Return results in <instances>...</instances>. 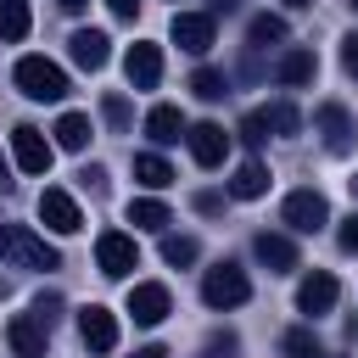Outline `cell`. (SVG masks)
Returning a JSON list of instances; mask_svg holds the SVG:
<instances>
[{"mask_svg":"<svg viewBox=\"0 0 358 358\" xmlns=\"http://www.w3.org/2000/svg\"><path fill=\"white\" fill-rule=\"evenodd\" d=\"M347 185H352V201H358V173H352V179H347Z\"/></svg>","mask_w":358,"mask_h":358,"instance_id":"obj_44","label":"cell"},{"mask_svg":"<svg viewBox=\"0 0 358 358\" xmlns=\"http://www.w3.org/2000/svg\"><path fill=\"white\" fill-rule=\"evenodd\" d=\"M352 11H358V0H352Z\"/></svg>","mask_w":358,"mask_h":358,"instance_id":"obj_47","label":"cell"},{"mask_svg":"<svg viewBox=\"0 0 358 358\" xmlns=\"http://www.w3.org/2000/svg\"><path fill=\"white\" fill-rule=\"evenodd\" d=\"M34 28V11L28 0H0V45H22Z\"/></svg>","mask_w":358,"mask_h":358,"instance_id":"obj_21","label":"cell"},{"mask_svg":"<svg viewBox=\"0 0 358 358\" xmlns=\"http://www.w3.org/2000/svg\"><path fill=\"white\" fill-rule=\"evenodd\" d=\"M106 11H112V17H123V22H129V17H134V11H140V0H106Z\"/></svg>","mask_w":358,"mask_h":358,"instance_id":"obj_38","label":"cell"},{"mask_svg":"<svg viewBox=\"0 0 358 358\" xmlns=\"http://www.w3.org/2000/svg\"><path fill=\"white\" fill-rule=\"evenodd\" d=\"M6 252H11L22 268H45V274H50V268H62V252H56L45 235L22 229V224H17V229H6Z\"/></svg>","mask_w":358,"mask_h":358,"instance_id":"obj_7","label":"cell"},{"mask_svg":"<svg viewBox=\"0 0 358 358\" xmlns=\"http://www.w3.org/2000/svg\"><path fill=\"white\" fill-rule=\"evenodd\" d=\"M201 257V246H196V235H168L162 229V263H173V268H185V263H196Z\"/></svg>","mask_w":358,"mask_h":358,"instance_id":"obj_28","label":"cell"},{"mask_svg":"<svg viewBox=\"0 0 358 358\" xmlns=\"http://www.w3.org/2000/svg\"><path fill=\"white\" fill-rule=\"evenodd\" d=\"M39 218H45V229H56V235H78V229H84V213H78L73 190H62V185H45V190H39Z\"/></svg>","mask_w":358,"mask_h":358,"instance_id":"obj_6","label":"cell"},{"mask_svg":"<svg viewBox=\"0 0 358 358\" xmlns=\"http://www.w3.org/2000/svg\"><path fill=\"white\" fill-rule=\"evenodd\" d=\"M324 358H341V352H324Z\"/></svg>","mask_w":358,"mask_h":358,"instance_id":"obj_46","label":"cell"},{"mask_svg":"<svg viewBox=\"0 0 358 358\" xmlns=\"http://www.w3.org/2000/svg\"><path fill=\"white\" fill-rule=\"evenodd\" d=\"M134 179H140L145 190H168V185H173V168H168L157 151H140V157H134Z\"/></svg>","mask_w":358,"mask_h":358,"instance_id":"obj_25","label":"cell"},{"mask_svg":"<svg viewBox=\"0 0 358 358\" xmlns=\"http://www.w3.org/2000/svg\"><path fill=\"white\" fill-rule=\"evenodd\" d=\"M196 207H201V213H224V196H218V190H201Z\"/></svg>","mask_w":358,"mask_h":358,"instance_id":"obj_37","label":"cell"},{"mask_svg":"<svg viewBox=\"0 0 358 358\" xmlns=\"http://www.w3.org/2000/svg\"><path fill=\"white\" fill-rule=\"evenodd\" d=\"M263 190H268V168H263V162H241L235 179H229V196H235V201H257Z\"/></svg>","mask_w":358,"mask_h":358,"instance_id":"obj_24","label":"cell"},{"mask_svg":"<svg viewBox=\"0 0 358 358\" xmlns=\"http://www.w3.org/2000/svg\"><path fill=\"white\" fill-rule=\"evenodd\" d=\"M95 268H101L106 280L134 274V268H140V246H134V235H123V229H101V235H95Z\"/></svg>","mask_w":358,"mask_h":358,"instance_id":"obj_2","label":"cell"},{"mask_svg":"<svg viewBox=\"0 0 358 358\" xmlns=\"http://www.w3.org/2000/svg\"><path fill=\"white\" fill-rule=\"evenodd\" d=\"M280 224L296 229V235H319V229L330 224V201H324L319 190H291L285 207H280Z\"/></svg>","mask_w":358,"mask_h":358,"instance_id":"obj_5","label":"cell"},{"mask_svg":"<svg viewBox=\"0 0 358 358\" xmlns=\"http://www.w3.org/2000/svg\"><path fill=\"white\" fill-rule=\"evenodd\" d=\"M11 162H17L22 173H50V140H45V129L17 123V129H11Z\"/></svg>","mask_w":358,"mask_h":358,"instance_id":"obj_8","label":"cell"},{"mask_svg":"<svg viewBox=\"0 0 358 358\" xmlns=\"http://www.w3.org/2000/svg\"><path fill=\"white\" fill-rule=\"evenodd\" d=\"M336 296H341V285H336V274H324V268H313L302 285H296V313H308V319H319V313H330L336 308Z\"/></svg>","mask_w":358,"mask_h":358,"instance_id":"obj_12","label":"cell"},{"mask_svg":"<svg viewBox=\"0 0 358 358\" xmlns=\"http://www.w3.org/2000/svg\"><path fill=\"white\" fill-rule=\"evenodd\" d=\"M252 252H257V263H263L268 274H291V268H296V241H291V235L257 229V235H252Z\"/></svg>","mask_w":358,"mask_h":358,"instance_id":"obj_14","label":"cell"},{"mask_svg":"<svg viewBox=\"0 0 358 358\" xmlns=\"http://www.w3.org/2000/svg\"><path fill=\"white\" fill-rule=\"evenodd\" d=\"M190 95H196V101H224V95H229V78L213 73V67H196V73H190Z\"/></svg>","mask_w":358,"mask_h":358,"instance_id":"obj_27","label":"cell"},{"mask_svg":"<svg viewBox=\"0 0 358 358\" xmlns=\"http://www.w3.org/2000/svg\"><path fill=\"white\" fill-rule=\"evenodd\" d=\"M168 34H173V45H179V50L201 56V50H213V11H173Z\"/></svg>","mask_w":358,"mask_h":358,"instance_id":"obj_10","label":"cell"},{"mask_svg":"<svg viewBox=\"0 0 358 358\" xmlns=\"http://www.w3.org/2000/svg\"><path fill=\"white\" fill-rule=\"evenodd\" d=\"M17 90L28 101H62L67 95V73L50 62V56H22L17 62Z\"/></svg>","mask_w":358,"mask_h":358,"instance_id":"obj_1","label":"cell"},{"mask_svg":"<svg viewBox=\"0 0 358 358\" xmlns=\"http://www.w3.org/2000/svg\"><path fill=\"white\" fill-rule=\"evenodd\" d=\"M285 358H324V347H319V336L308 330V324H296V330H285Z\"/></svg>","mask_w":358,"mask_h":358,"instance_id":"obj_29","label":"cell"},{"mask_svg":"<svg viewBox=\"0 0 358 358\" xmlns=\"http://www.w3.org/2000/svg\"><path fill=\"white\" fill-rule=\"evenodd\" d=\"M336 241H341V252H358V213H347V218H341Z\"/></svg>","mask_w":358,"mask_h":358,"instance_id":"obj_34","label":"cell"},{"mask_svg":"<svg viewBox=\"0 0 358 358\" xmlns=\"http://www.w3.org/2000/svg\"><path fill=\"white\" fill-rule=\"evenodd\" d=\"M50 134H56V145H62V151H84L95 129H90V117H84V112H62Z\"/></svg>","mask_w":358,"mask_h":358,"instance_id":"obj_23","label":"cell"},{"mask_svg":"<svg viewBox=\"0 0 358 358\" xmlns=\"http://www.w3.org/2000/svg\"><path fill=\"white\" fill-rule=\"evenodd\" d=\"M134 358H168V347H157V341H151V347H134Z\"/></svg>","mask_w":358,"mask_h":358,"instance_id":"obj_39","label":"cell"},{"mask_svg":"<svg viewBox=\"0 0 358 358\" xmlns=\"http://www.w3.org/2000/svg\"><path fill=\"white\" fill-rule=\"evenodd\" d=\"M252 117H257V129H263V134H296V129H302V112H296L291 101H274V106H257Z\"/></svg>","mask_w":358,"mask_h":358,"instance_id":"obj_22","label":"cell"},{"mask_svg":"<svg viewBox=\"0 0 358 358\" xmlns=\"http://www.w3.org/2000/svg\"><path fill=\"white\" fill-rule=\"evenodd\" d=\"M34 319H39L45 330H56V319H62V296H56V291H39V296H34Z\"/></svg>","mask_w":358,"mask_h":358,"instance_id":"obj_30","label":"cell"},{"mask_svg":"<svg viewBox=\"0 0 358 358\" xmlns=\"http://www.w3.org/2000/svg\"><path fill=\"white\" fill-rule=\"evenodd\" d=\"M235 347H241V341H235V336L224 330V336H207V347H201V358H235Z\"/></svg>","mask_w":358,"mask_h":358,"instance_id":"obj_32","label":"cell"},{"mask_svg":"<svg viewBox=\"0 0 358 358\" xmlns=\"http://www.w3.org/2000/svg\"><path fill=\"white\" fill-rule=\"evenodd\" d=\"M285 6H291V11H308V6H313V0H285Z\"/></svg>","mask_w":358,"mask_h":358,"instance_id":"obj_43","label":"cell"},{"mask_svg":"<svg viewBox=\"0 0 358 358\" xmlns=\"http://www.w3.org/2000/svg\"><path fill=\"white\" fill-rule=\"evenodd\" d=\"M78 185H84L90 196H101V190H106V168H95V162H90V168H78Z\"/></svg>","mask_w":358,"mask_h":358,"instance_id":"obj_33","label":"cell"},{"mask_svg":"<svg viewBox=\"0 0 358 358\" xmlns=\"http://www.w3.org/2000/svg\"><path fill=\"white\" fill-rule=\"evenodd\" d=\"M67 56H73L84 73H101V67H106V56H112V39H106L101 28H78V34L67 39Z\"/></svg>","mask_w":358,"mask_h":358,"instance_id":"obj_16","label":"cell"},{"mask_svg":"<svg viewBox=\"0 0 358 358\" xmlns=\"http://www.w3.org/2000/svg\"><path fill=\"white\" fill-rule=\"evenodd\" d=\"M246 39H252V45H280V39H285V17H274V11H257V17L246 22Z\"/></svg>","mask_w":358,"mask_h":358,"instance_id":"obj_26","label":"cell"},{"mask_svg":"<svg viewBox=\"0 0 358 358\" xmlns=\"http://www.w3.org/2000/svg\"><path fill=\"white\" fill-rule=\"evenodd\" d=\"M173 313V296H168V285H157V280H140V285H129V319L134 324H162Z\"/></svg>","mask_w":358,"mask_h":358,"instance_id":"obj_9","label":"cell"},{"mask_svg":"<svg viewBox=\"0 0 358 358\" xmlns=\"http://www.w3.org/2000/svg\"><path fill=\"white\" fill-rule=\"evenodd\" d=\"M341 67H347V78H358V34L341 39Z\"/></svg>","mask_w":358,"mask_h":358,"instance_id":"obj_35","label":"cell"},{"mask_svg":"<svg viewBox=\"0 0 358 358\" xmlns=\"http://www.w3.org/2000/svg\"><path fill=\"white\" fill-rule=\"evenodd\" d=\"M313 73H319V56H313L308 45H296V50H285V56L274 62V78L291 84V90H296V84H313Z\"/></svg>","mask_w":358,"mask_h":358,"instance_id":"obj_18","label":"cell"},{"mask_svg":"<svg viewBox=\"0 0 358 358\" xmlns=\"http://www.w3.org/2000/svg\"><path fill=\"white\" fill-rule=\"evenodd\" d=\"M45 341H50V330H45L34 313H17V319L6 324V347H11V358H45Z\"/></svg>","mask_w":358,"mask_h":358,"instance_id":"obj_15","label":"cell"},{"mask_svg":"<svg viewBox=\"0 0 358 358\" xmlns=\"http://www.w3.org/2000/svg\"><path fill=\"white\" fill-rule=\"evenodd\" d=\"M56 6H62V11H67V17H78V11H84V6H90V0H56Z\"/></svg>","mask_w":358,"mask_h":358,"instance_id":"obj_40","label":"cell"},{"mask_svg":"<svg viewBox=\"0 0 358 358\" xmlns=\"http://www.w3.org/2000/svg\"><path fill=\"white\" fill-rule=\"evenodd\" d=\"M123 73H129V84H134V90H157V78H162V45H151V39L129 45Z\"/></svg>","mask_w":358,"mask_h":358,"instance_id":"obj_13","label":"cell"},{"mask_svg":"<svg viewBox=\"0 0 358 358\" xmlns=\"http://www.w3.org/2000/svg\"><path fill=\"white\" fill-rule=\"evenodd\" d=\"M145 134H151L157 145L185 140V112H179V106H151V112H145Z\"/></svg>","mask_w":358,"mask_h":358,"instance_id":"obj_19","label":"cell"},{"mask_svg":"<svg viewBox=\"0 0 358 358\" xmlns=\"http://www.w3.org/2000/svg\"><path fill=\"white\" fill-rule=\"evenodd\" d=\"M101 117H106L112 129H129V101H123V95H106V101H101Z\"/></svg>","mask_w":358,"mask_h":358,"instance_id":"obj_31","label":"cell"},{"mask_svg":"<svg viewBox=\"0 0 358 358\" xmlns=\"http://www.w3.org/2000/svg\"><path fill=\"white\" fill-rule=\"evenodd\" d=\"M0 190H11V162L0 157Z\"/></svg>","mask_w":358,"mask_h":358,"instance_id":"obj_41","label":"cell"},{"mask_svg":"<svg viewBox=\"0 0 358 358\" xmlns=\"http://www.w3.org/2000/svg\"><path fill=\"white\" fill-rule=\"evenodd\" d=\"M241 140H246V145H263V140H268V134H263V129H257V117H246V123H241Z\"/></svg>","mask_w":358,"mask_h":358,"instance_id":"obj_36","label":"cell"},{"mask_svg":"<svg viewBox=\"0 0 358 358\" xmlns=\"http://www.w3.org/2000/svg\"><path fill=\"white\" fill-rule=\"evenodd\" d=\"M129 224L162 235V229L173 224V213H168V201H157V196H134V201H129Z\"/></svg>","mask_w":358,"mask_h":358,"instance_id":"obj_20","label":"cell"},{"mask_svg":"<svg viewBox=\"0 0 358 358\" xmlns=\"http://www.w3.org/2000/svg\"><path fill=\"white\" fill-rule=\"evenodd\" d=\"M0 252H6V229H0Z\"/></svg>","mask_w":358,"mask_h":358,"instance_id":"obj_45","label":"cell"},{"mask_svg":"<svg viewBox=\"0 0 358 358\" xmlns=\"http://www.w3.org/2000/svg\"><path fill=\"white\" fill-rule=\"evenodd\" d=\"M78 336H84V347H90V352H112V347H117V313H112V308H101V302L78 308Z\"/></svg>","mask_w":358,"mask_h":358,"instance_id":"obj_11","label":"cell"},{"mask_svg":"<svg viewBox=\"0 0 358 358\" xmlns=\"http://www.w3.org/2000/svg\"><path fill=\"white\" fill-rule=\"evenodd\" d=\"M246 296H252V280H246L235 263H218V268L201 274V302H207V308L224 313V308H241Z\"/></svg>","mask_w":358,"mask_h":358,"instance_id":"obj_3","label":"cell"},{"mask_svg":"<svg viewBox=\"0 0 358 358\" xmlns=\"http://www.w3.org/2000/svg\"><path fill=\"white\" fill-rule=\"evenodd\" d=\"M185 140H190V157H196L201 168H218V162L229 157V134H224L218 123H196V129H185Z\"/></svg>","mask_w":358,"mask_h":358,"instance_id":"obj_17","label":"cell"},{"mask_svg":"<svg viewBox=\"0 0 358 358\" xmlns=\"http://www.w3.org/2000/svg\"><path fill=\"white\" fill-rule=\"evenodd\" d=\"M313 129H319V140H324L330 157H347V151L358 145V123H352V112H347L341 101H324V106L313 112Z\"/></svg>","mask_w":358,"mask_h":358,"instance_id":"obj_4","label":"cell"},{"mask_svg":"<svg viewBox=\"0 0 358 358\" xmlns=\"http://www.w3.org/2000/svg\"><path fill=\"white\" fill-rule=\"evenodd\" d=\"M235 6H241V0H213V11H235Z\"/></svg>","mask_w":358,"mask_h":358,"instance_id":"obj_42","label":"cell"}]
</instances>
